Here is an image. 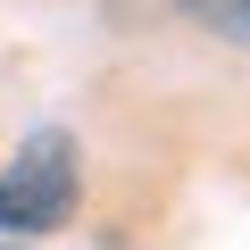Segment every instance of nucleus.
Here are the masks:
<instances>
[{"label":"nucleus","mask_w":250,"mask_h":250,"mask_svg":"<svg viewBox=\"0 0 250 250\" xmlns=\"http://www.w3.org/2000/svg\"><path fill=\"white\" fill-rule=\"evenodd\" d=\"M184 9H192L208 34H225V42H242V50H250V0H184Z\"/></svg>","instance_id":"2"},{"label":"nucleus","mask_w":250,"mask_h":250,"mask_svg":"<svg viewBox=\"0 0 250 250\" xmlns=\"http://www.w3.org/2000/svg\"><path fill=\"white\" fill-rule=\"evenodd\" d=\"M83 200V175H75V142L67 134H25L17 159L0 167V233H59Z\"/></svg>","instance_id":"1"}]
</instances>
